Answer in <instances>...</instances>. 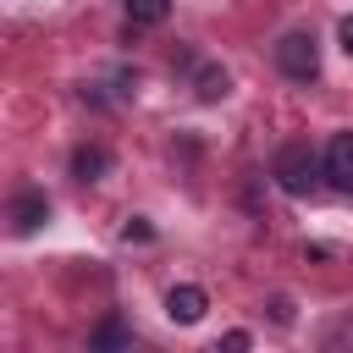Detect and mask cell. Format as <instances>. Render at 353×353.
I'll use <instances>...</instances> for the list:
<instances>
[{
  "label": "cell",
  "mask_w": 353,
  "mask_h": 353,
  "mask_svg": "<svg viewBox=\"0 0 353 353\" xmlns=\"http://www.w3.org/2000/svg\"><path fill=\"white\" fill-rule=\"evenodd\" d=\"M270 176L281 182V193L303 199V193L314 188V176H325V165L314 160V149H309V143H281V149H276V165H270Z\"/></svg>",
  "instance_id": "obj_1"
},
{
  "label": "cell",
  "mask_w": 353,
  "mask_h": 353,
  "mask_svg": "<svg viewBox=\"0 0 353 353\" xmlns=\"http://www.w3.org/2000/svg\"><path fill=\"white\" fill-rule=\"evenodd\" d=\"M276 66L292 83H314L320 77V44H314V33H281L276 39Z\"/></svg>",
  "instance_id": "obj_2"
},
{
  "label": "cell",
  "mask_w": 353,
  "mask_h": 353,
  "mask_svg": "<svg viewBox=\"0 0 353 353\" xmlns=\"http://www.w3.org/2000/svg\"><path fill=\"white\" fill-rule=\"evenodd\" d=\"M6 221H11V232H17V237L39 232V226L50 221V199H44V188H17V193H11V204H6Z\"/></svg>",
  "instance_id": "obj_3"
},
{
  "label": "cell",
  "mask_w": 353,
  "mask_h": 353,
  "mask_svg": "<svg viewBox=\"0 0 353 353\" xmlns=\"http://www.w3.org/2000/svg\"><path fill=\"white\" fill-rule=\"evenodd\" d=\"M204 309H210V298H204V287H193V281H182V287L165 292V314H171L176 325H199Z\"/></svg>",
  "instance_id": "obj_4"
},
{
  "label": "cell",
  "mask_w": 353,
  "mask_h": 353,
  "mask_svg": "<svg viewBox=\"0 0 353 353\" xmlns=\"http://www.w3.org/2000/svg\"><path fill=\"white\" fill-rule=\"evenodd\" d=\"M320 165H325V182H331V188H353V132H336V138L325 143Z\"/></svg>",
  "instance_id": "obj_5"
},
{
  "label": "cell",
  "mask_w": 353,
  "mask_h": 353,
  "mask_svg": "<svg viewBox=\"0 0 353 353\" xmlns=\"http://www.w3.org/2000/svg\"><path fill=\"white\" fill-rule=\"evenodd\" d=\"M110 171V149L105 143H83V149H72V176L77 182H99Z\"/></svg>",
  "instance_id": "obj_6"
},
{
  "label": "cell",
  "mask_w": 353,
  "mask_h": 353,
  "mask_svg": "<svg viewBox=\"0 0 353 353\" xmlns=\"http://www.w3.org/2000/svg\"><path fill=\"white\" fill-rule=\"evenodd\" d=\"M88 347H94V353H110V347H132V325L110 314V320H99V325L88 331Z\"/></svg>",
  "instance_id": "obj_7"
},
{
  "label": "cell",
  "mask_w": 353,
  "mask_h": 353,
  "mask_svg": "<svg viewBox=\"0 0 353 353\" xmlns=\"http://www.w3.org/2000/svg\"><path fill=\"white\" fill-rule=\"evenodd\" d=\"M193 88H199V99H226L232 77L221 66H210V61H193Z\"/></svg>",
  "instance_id": "obj_8"
},
{
  "label": "cell",
  "mask_w": 353,
  "mask_h": 353,
  "mask_svg": "<svg viewBox=\"0 0 353 353\" xmlns=\"http://www.w3.org/2000/svg\"><path fill=\"white\" fill-rule=\"evenodd\" d=\"M121 6H127V22L138 28H160L171 17V0H121Z\"/></svg>",
  "instance_id": "obj_9"
},
{
  "label": "cell",
  "mask_w": 353,
  "mask_h": 353,
  "mask_svg": "<svg viewBox=\"0 0 353 353\" xmlns=\"http://www.w3.org/2000/svg\"><path fill=\"white\" fill-rule=\"evenodd\" d=\"M121 237H127V243H143V237H149V221H143V215H132V221L121 226Z\"/></svg>",
  "instance_id": "obj_10"
},
{
  "label": "cell",
  "mask_w": 353,
  "mask_h": 353,
  "mask_svg": "<svg viewBox=\"0 0 353 353\" xmlns=\"http://www.w3.org/2000/svg\"><path fill=\"white\" fill-rule=\"evenodd\" d=\"M270 320H276V325H292V303H287V298H270Z\"/></svg>",
  "instance_id": "obj_11"
},
{
  "label": "cell",
  "mask_w": 353,
  "mask_h": 353,
  "mask_svg": "<svg viewBox=\"0 0 353 353\" xmlns=\"http://www.w3.org/2000/svg\"><path fill=\"white\" fill-rule=\"evenodd\" d=\"M221 347H226V353H243V347H248V331H226Z\"/></svg>",
  "instance_id": "obj_12"
},
{
  "label": "cell",
  "mask_w": 353,
  "mask_h": 353,
  "mask_svg": "<svg viewBox=\"0 0 353 353\" xmlns=\"http://www.w3.org/2000/svg\"><path fill=\"white\" fill-rule=\"evenodd\" d=\"M336 39H342V50L353 55V17H342V28H336Z\"/></svg>",
  "instance_id": "obj_13"
}]
</instances>
